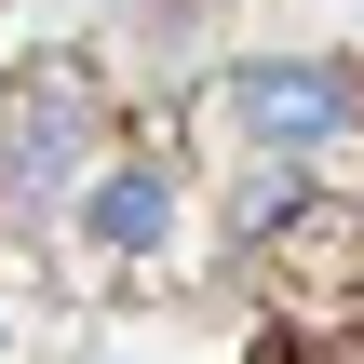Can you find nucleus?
<instances>
[{
    "mask_svg": "<svg viewBox=\"0 0 364 364\" xmlns=\"http://www.w3.org/2000/svg\"><path fill=\"white\" fill-rule=\"evenodd\" d=\"M270 257V324H297V338H338L364 351V203H311L284 243H257Z\"/></svg>",
    "mask_w": 364,
    "mask_h": 364,
    "instance_id": "obj_3",
    "label": "nucleus"
},
{
    "mask_svg": "<svg viewBox=\"0 0 364 364\" xmlns=\"http://www.w3.org/2000/svg\"><path fill=\"white\" fill-rule=\"evenodd\" d=\"M108 122H122V95H108L95 54H27L14 95H0V230H54L95 189Z\"/></svg>",
    "mask_w": 364,
    "mask_h": 364,
    "instance_id": "obj_1",
    "label": "nucleus"
},
{
    "mask_svg": "<svg viewBox=\"0 0 364 364\" xmlns=\"http://www.w3.org/2000/svg\"><path fill=\"white\" fill-rule=\"evenodd\" d=\"M243 364H364V351H338V338H297V324H270Z\"/></svg>",
    "mask_w": 364,
    "mask_h": 364,
    "instance_id": "obj_6",
    "label": "nucleus"
},
{
    "mask_svg": "<svg viewBox=\"0 0 364 364\" xmlns=\"http://www.w3.org/2000/svg\"><path fill=\"white\" fill-rule=\"evenodd\" d=\"M216 108L257 135V162H311V149L364 135V68L351 54H257V68L216 81Z\"/></svg>",
    "mask_w": 364,
    "mask_h": 364,
    "instance_id": "obj_2",
    "label": "nucleus"
},
{
    "mask_svg": "<svg viewBox=\"0 0 364 364\" xmlns=\"http://www.w3.org/2000/svg\"><path fill=\"white\" fill-rule=\"evenodd\" d=\"M176 216H189V162H176V149H108L95 189L68 203V230H81L108 270H149V257L176 243Z\"/></svg>",
    "mask_w": 364,
    "mask_h": 364,
    "instance_id": "obj_4",
    "label": "nucleus"
},
{
    "mask_svg": "<svg viewBox=\"0 0 364 364\" xmlns=\"http://www.w3.org/2000/svg\"><path fill=\"white\" fill-rule=\"evenodd\" d=\"M311 203H324V176H311V162H257V176L230 189V243H284Z\"/></svg>",
    "mask_w": 364,
    "mask_h": 364,
    "instance_id": "obj_5",
    "label": "nucleus"
}]
</instances>
